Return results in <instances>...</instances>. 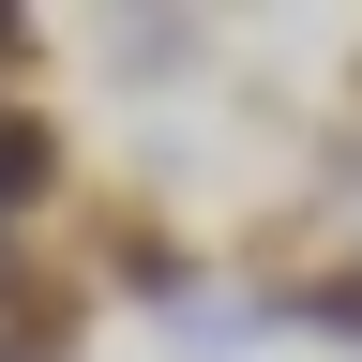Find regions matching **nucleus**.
Returning a JSON list of instances; mask_svg holds the SVG:
<instances>
[{"label":"nucleus","mask_w":362,"mask_h":362,"mask_svg":"<svg viewBox=\"0 0 362 362\" xmlns=\"http://www.w3.org/2000/svg\"><path fill=\"white\" fill-rule=\"evenodd\" d=\"M76 347H90V287H76V272H61L30 317H0V362H76Z\"/></svg>","instance_id":"20e7f679"},{"label":"nucleus","mask_w":362,"mask_h":362,"mask_svg":"<svg viewBox=\"0 0 362 362\" xmlns=\"http://www.w3.org/2000/svg\"><path fill=\"white\" fill-rule=\"evenodd\" d=\"M197 45H211V16H121V30H106V61L151 90V76H181V61H197Z\"/></svg>","instance_id":"39448f33"},{"label":"nucleus","mask_w":362,"mask_h":362,"mask_svg":"<svg viewBox=\"0 0 362 362\" xmlns=\"http://www.w3.org/2000/svg\"><path fill=\"white\" fill-rule=\"evenodd\" d=\"M76 287H121V302H181L197 287V257H181V226L151 197H90V272Z\"/></svg>","instance_id":"f257e3e1"},{"label":"nucleus","mask_w":362,"mask_h":362,"mask_svg":"<svg viewBox=\"0 0 362 362\" xmlns=\"http://www.w3.org/2000/svg\"><path fill=\"white\" fill-rule=\"evenodd\" d=\"M45 45H61V30H45L30 0H0V106H30V76H45Z\"/></svg>","instance_id":"423d86ee"},{"label":"nucleus","mask_w":362,"mask_h":362,"mask_svg":"<svg viewBox=\"0 0 362 362\" xmlns=\"http://www.w3.org/2000/svg\"><path fill=\"white\" fill-rule=\"evenodd\" d=\"M272 332H317V347H362V257H317L272 287Z\"/></svg>","instance_id":"7ed1b4c3"},{"label":"nucleus","mask_w":362,"mask_h":362,"mask_svg":"<svg viewBox=\"0 0 362 362\" xmlns=\"http://www.w3.org/2000/svg\"><path fill=\"white\" fill-rule=\"evenodd\" d=\"M45 287H61V272H45V257H30V242H16V226H0V317H30V302H45Z\"/></svg>","instance_id":"0eeeda50"},{"label":"nucleus","mask_w":362,"mask_h":362,"mask_svg":"<svg viewBox=\"0 0 362 362\" xmlns=\"http://www.w3.org/2000/svg\"><path fill=\"white\" fill-rule=\"evenodd\" d=\"M76 197V136H61V106H0V226L30 242V211H61Z\"/></svg>","instance_id":"f03ea898"},{"label":"nucleus","mask_w":362,"mask_h":362,"mask_svg":"<svg viewBox=\"0 0 362 362\" xmlns=\"http://www.w3.org/2000/svg\"><path fill=\"white\" fill-rule=\"evenodd\" d=\"M347 90H362V76H347Z\"/></svg>","instance_id":"6e6552de"}]
</instances>
